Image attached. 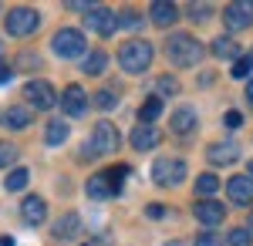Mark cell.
<instances>
[{
    "mask_svg": "<svg viewBox=\"0 0 253 246\" xmlns=\"http://www.w3.org/2000/svg\"><path fill=\"white\" fill-rule=\"evenodd\" d=\"M166 57L175 68H193L203 61V44L193 34H169L166 38Z\"/></svg>",
    "mask_w": 253,
    "mask_h": 246,
    "instance_id": "obj_1",
    "label": "cell"
},
{
    "mask_svg": "<svg viewBox=\"0 0 253 246\" xmlns=\"http://www.w3.org/2000/svg\"><path fill=\"white\" fill-rule=\"evenodd\" d=\"M152 44L149 41H125L122 47H118V64H122V71H128V75H142V71H149V64H152Z\"/></svg>",
    "mask_w": 253,
    "mask_h": 246,
    "instance_id": "obj_2",
    "label": "cell"
},
{
    "mask_svg": "<svg viewBox=\"0 0 253 246\" xmlns=\"http://www.w3.org/2000/svg\"><path fill=\"white\" fill-rule=\"evenodd\" d=\"M118 152V128L112 122H98L91 128L88 149H81V159H98V155H115Z\"/></svg>",
    "mask_w": 253,
    "mask_h": 246,
    "instance_id": "obj_3",
    "label": "cell"
},
{
    "mask_svg": "<svg viewBox=\"0 0 253 246\" xmlns=\"http://www.w3.org/2000/svg\"><path fill=\"white\" fill-rule=\"evenodd\" d=\"M51 51H54L58 57H64V61H71V57H84L88 41H84V34L75 31V27H61L58 34L51 38Z\"/></svg>",
    "mask_w": 253,
    "mask_h": 246,
    "instance_id": "obj_4",
    "label": "cell"
},
{
    "mask_svg": "<svg viewBox=\"0 0 253 246\" xmlns=\"http://www.w3.org/2000/svg\"><path fill=\"white\" fill-rule=\"evenodd\" d=\"M3 27H7L10 38H27V34H34L41 27V14L31 10V7H14L7 14V20H3Z\"/></svg>",
    "mask_w": 253,
    "mask_h": 246,
    "instance_id": "obj_5",
    "label": "cell"
},
{
    "mask_svg": "<svg viewBox=\"0 0 253 246\" xmlns=\"http://www.w3.org/2000/svg\"><path fill=\"white\" fill-rule=\"evenodd\" d=\"M24 98H27V105L34 108V112H47V108H54V105H61L58 91L47 84V81H27L24 84Z\"/></svg>",
    "mask_w": 253,
    "mask_h": 246,
    "instance_id": "obj_6",
    "label": "cell"
},
{
    "mask_svg": "<svg viewBox=\"0 0 253 246\" xmlns=\"http://www.w3.org/2000/svg\"><path fill=\"white\" fill-rule=\"evenodd\" d=\"M152 182L156 186H179V182H186V162L172 159V155L159 159L156 165H152Z\"/></svg>",
    "mask_w": 253,
    "mask_h": 246,
    "instance_id": "obj_7",
    "label": "cell"
},
{
    "mask_svg": "<svg viewBox=\"0 0 253 246\" xmlns=\"http://www.w3.org/2000/svg\"><path fill=\"white\" fill-rule=\"evenodd\" d=\"M84 27L95 31L98 38H112L115 27H118V17L108 10V7H91V10L84 14Z\"/></svg>",
    "mask_w": 253,
    "mask_h": 246,
    "instance_id": "obj_8",
    "label": "cell"
},
{
    "mask_svg": "<svg viewBox=\"0 0 253 246\" xmlns=\"http://www.w3.org/2000/svg\"><path fill=\"white\" fill-rule=\"evenodd\" d=\"M223 24H226L230 31H243V27H250V24H253V0H233V3H226V10H223Z\"/></svg>",
    "mask_w": 253,
    "mask_h": 246,
    "instance_id": "obj_9",
    "label": "cell"
},
{
    "mask_svg": "<svg viewBox=\"0 0 253 246\" xmlns=\"http://www.w3.org/2000/svg\"><path fill=\"white\" fill-rule=\"evenodd\" d=\"M61 112L71 115V118H81V115L88 112V95H84L81 84H68L61 91Z\"/></svg>",
    "mask_w": 253,
    "mask_h": 246,
    "instance_id": "obj_10",
    "label": "cell"
},
{
    "mask_svg": "<svg viewBox=\"0 0 253 246\" xmlns=\"http://www.w3.org/2000/svg\"><path fill=\"white\" fill-rule=\"evenodd\" d=\"M226 196L233 199L236 206H250L253 203V179L250 175H233L226 182Z\"/></svg>",
    "mask_w": 253,
    "mask_h": 246,
    "instance_id": "obj_11",
    "label": "cell"
},
{
    "mask_svg": "<svg viewBox=\"0 0 253 246\" xmlns=\"http://www.w3.org/2000/svg\"><path fill=\"white\" fill-rule=\"evenodd\" d=\"M193 216L203 223V226H219L223 219H226V209L213 203V199H203V203H196L193 206Z\"/></svg>",
    "mask_w": 253,
    "mask_h": 246,
    "instance_id": "obj_12",
    "label": "cell"
},
{
    "mask_svg": "<svg viewBox=\"0 0 253 246\" xmlns=\"http://www.w3.org/2000/svg\"><path fill=\"white\" fill-rule=\"evenodd\" d=\"M20 216H24V223L41 226V223L47 219V203H44L41 196H27V199L20 203Z\"/></svg>",
    "mask_w": 253,
    "mask_h": 246,
    "instance_id": "obj_13",
    "label": "cell"
},
{
    "mask_svg": "<svg viewBox=\"0 0 253 246\" xmlns=\"http://www.w3.org/2000/svg\"><path fill=\"white\" fill-rule=\"evenodd\" d=\"M132 149L135 152H149V149H156L159 142H162V132L159 128H152V125H138V128H132Z\"/></svg>",
    "mask_w": 253,
    "mask_h": 246,
    "instance_id": "obj_14",
    "label": "cell"
},
{
    "mask_svg": "<svg viewBox=\"0 0 253 246\" xmlns=\"http://www.w3.org/2000/svg\"><path fill=\"white\" fill-rule=\"evenodd\" d=\"M206 159H210L213 165H230V162L240 159V145H236V142H216V145L206 149Z\"/></svg>",
    "mask_w": 253,
    "mask_h": 246,
    "instance_id": "obj_15",
    "label": "cell"
},
{
    "mask_svg": "<svg viewBox=\"0 0 253 246\" xmlns=\"http://www.w3.org/2000/svg\"><path fill=\"white\" fill-rule=\"evenodd\" d=\"M149 14H152V24H159V27H172L175 20H179V7L169 3V0H156V3L149 7Z\"/></svg>",
    "mask_w": 253,
    "mask_h": 246,
    "instance_id": "obj_16",
    "label": "cell"
},
{
    "mask_svg": "<svg viewBox=\"0 0 253 246\" xmlns=\"http://www.w3.org/2000/svg\"><path fill=\"white\" fill-rule=\"evenodd\" d=\"M31 122H34V108L31 105H14V108L3 112V125L7 128H31Z\"/></svg>",
    "mask_w": 253,
    "mask_h": 246,
    "instance_id": "obj_17",
    "label": "cell"
},
{
    "mask_svg": "<svg viewBox=\"0 0 253 246\" xmlns=\"http://www.w3.org/2000/svg\"><path fill=\"white\" fill-rule=\"evenodd\" d=\"M78 229H81V216L78 212H64L58 223H54V240H75L78 236Z\"/></svg>",
    "mask_w": 253,
    "mask_h": 246,
    "instance_id": "obj_18",
    "label": "cell"
},
{
    "mask_svg": "<svg viewBox=\"0 0 253 246\" xmlns=\"http://www.w3.org/2000/svg\"><path fill=\"white\" fill-rule=\"evenodd\" d=\"M169 128H172L175 135H189L196 128V112L193 108H175L172 118H169Z\"/></svg>",
    "mask_w": 253,
    "mask_h": 246,
    "instance_id": "obj_19",
    "label": "cell"
},
{
    "mask_svg": "<svg viewBox=\"0 0 253 246\" xmlns=\"http://www.w3.org/2000/svg\"><path fill=\"white\" fill-rule=\"evenodd\" d=\"M84 192H88V199H108L115 189H112L108 175H91V179L84 182Z\"/></svg>",
    "mask_w": 253,
    "mask_h": 246,
    "instance_id": "obj_20",
    "label": "cell"
},
{
    "mask_svg": "<svg viewBox=\"0 0 253 246\" xmlns=\"http://www.w3.org/2000/svg\"><path fill=\"white\" fill-rule=\"evenodd\" d=\"M213 54L219 61H230V57H240V44L233 38H216L213 41Z\"/></svg>",
    "mask_w": 253,
    "mask_h": 246,
    "instance_id": "obj_21",
    "label": "cell"
},
{
    "mask_svg": "<svg viewBox=\"0 0 253 246\" xmlns=\"http://www.w3.org/2000/svg\"><path fill=\"white\" fill-rule=\"evenodd\" d=\"M105 64H108V54H105L101 47H95L91 54L84 57V71H81V75H101V71H105Z\"/></svg>",
    "mask_w": 253,
    "mask_h": 246,
    "instance_id": "obj_22",
    "label": "cell"
},
{
    "mask_svg": "<svg viewBox=\"0 0 253 246\" xmlns=\"http://www.w3.org/2000/svg\"><path fill=\"white\" fill-rule=\"evenodd\" d=\"M159 115H162V101H159V98H149V101L138 108V122H142V125H152Z\"/></svg>",
    "mask_w": 253,
    "mask_h": 246,
    "instance_id": "obj_23",
    "label": "cell"
},
{
    "mask_svg": "<svg viewBox=\"0 0 253 246\" xmlns=\"http://www.w3.org/2000/svg\"><path fill=\"white\" fill-rule=\"evenodd\" d=\"M250 75H253V54H240L233 61V78L236 81H250Z\"/></svg>",
    "mask_w": 253,
    "mask_h": 246,
    "instance_id": "obj_24",
    "label": "cell"
},
{
    "mask_svg": "<svg viewBox=\"0 0 253 246\" xmlns=\"http://www.w3.org/2000/svg\"><path fill=\"white\" fill-rule=\"evenodd\" d=\"M64 138H68V122H51L47 132H44V142L47 145H61Z\"/></svg>",
    "mask_w": 253,
    "mask_h": 246,
    "instance_id": "obj_25",
    "label": "cell"
},
{
    "mask_svg": "<svg viewBox=\"0 0 253 246\" xmlns=\"http://www.w3.org/2000/svg\"><path fill=\"white\" fill-rule=\"evenodd\" d=\"M196 192H199V196H213V192H219V179H216L213 172H203V175L196 179Z\"/></svg>",
    "mask_w": 253,
    "mask_h": 246,
    "instance_id": "obj_26",
    "label": "cell"
},
{
    "mask_svg": "<svg viewBox=\"0 0 253 246\" xmlns=\"http://www.w3.org/2000/svg\"><path fill=\"white\" fill-rule=\"evenodd\" d=\"M27 175H31L27 169H14L10 175H7V182H3V186H7L10 192H20L24 186H27Z\"/></svg>",
    "mask_w": 253,
    "mask_h": 246,
    "instance_id": "obj_27",
    "label": "cell"
},
{
    "mask_svg": "<svg viewBox=\"0 0 253 246\" xmlns=\"http://www.w3.org/2000/svg\"><path fill=\"white\" fill-rule=\"evenodd\" d=\"M230 246H253V233L247 226H236L230 233Z\"/></svg>",
    "mask_w": 253,
    "mask_h": 246,
    "instance_id": "obj_28",
    "label": "cell"
},
{
    "mask_svg": "<svg viewBox=\"0 0 253 246\" xmlns=\"http://www.w3.org/2000/svg\"><path fill=\"white\" fill-rule=\"evenodd\" d=\"M14 162H17V145L14 142H0V169L14 165Z\"/></svg>",
    "mask_w": 253,
    "mask_h": 246,
    "instance_id": "obj_29",
    "label": "cell"
},
{
    "mask_svg": "<svg viewBox=\"0 0 253 246\" xmlns=\"http://www.w3.org/2000/svg\"><path fill=\"white\" fill-rule=\"evenodd\" d=\"M196 246H223V236H216L213 229H203L196 236Z\"/></svg>",
    "mask_w": 253,
    "mask_h": 246,
    "instance_id": "obj_30",
    "label": "cell"
},
{
    "mask_svg": "<svg viewBox=\"0 0 253 246\" xmlns=\"http://www.w3.org/2000/svg\"><path fill=\"white\" fill-rule=\"evenodd\" d=\"M189 17H196V20L213 17V7H210V3H189Z\"/></svg>",
    "mask_w": 253,
    "mask_h": 246,
    "instance_id": "obj_31",
    "label": "cell"
},
{
    "mask_svg": "<svg viewBox=\"0 0 253 246\" xmlns=\"http://www.w3.org/2000/svg\"><path fill=\"white\" fill-rule=\"evenodd\" d=\"M105 175H108V182H112V189H118V186H122V179L128 175V165H115L112 172H105Z\"/></svg>",
    "mask_w": 253,
    "mask_h": 246,
    "instance_id": "obj_32",
    "label": "cell"
},
{
    "mask_svg": "<svg viewBox=\"0 0 253 246\" xmlns=\"http://www.w3.org/2000/svg\"><path fill=\"white\" fill-rule=\"evenodd\" d=\"M156 88L162 91V95H175V91H179V84H175L172 78H159V81H156Z\"/></svg>",
    "mask_w": 253,
    "mask_h": 246,
    "instance_id": "obj_33",
    "label": "cell"
},
{
    "mask_svg": "<svg viewBox=\"0 0 253 246\" xmlns=\"http://www.w3.org/2000/svg\"><path fill=\"white\" fill-rule=\"evenodd\" d=\"M98 108H101V112L115 108V95H112V91H101V95H98Z\"/></svg>",
    "mask_w": 253,
    "mask_h": 246,
    "instance_id": "obj_34",
    "label": "cell"
},
{
    "mask_svg": "<svg viewBox=\"0 0 253 246\" xmlns=\"http://www.w3.org/2000/svg\"><path fill=\"white\" fill-rule=\"evenodd\" d=\"M145 212H149V219H162V216H166V206H159V203H152V206L145 209Z\"/></svg>",
    "mask_w": 253,
    "mask_h": 246,
    "instance_id": "obj_35",
    "label": "cell"
},
{
    "mask_svg": "<svg viewBox=\"0 0 253 246\" xmlns=\"http://www.w3.org/2000/svg\"><path fill=\"white\" fill-rule=\"evenodd\" d=\"M240 122H243V115H240V112H226V125H230V128H236Z\"/></svg>",
    "mask_w": 253,
    "mask_h": 246,
    "instance_id": "obj_36",
    "label": "cell"
},
{
    "mask_svg": "<svg viewBox=\"0 0 253 246\" xmlns=\"http://www.w3.org/2000/svg\"><path fill=\"white\" fill-rule=\"evenodd\" d=\"M7 81H10V64L0 61V84H7Z\"/></svg>",
    "mask_w": 253,
    "mask_h": 246,
    "instance_id": "obj_37",
    "label": "cell"
},
{
    "mask_svg": "<svg viewBox=\"0 0 253 246\" xmlns=\"http://www.w3.org/2000/svg\"><path fill=\"white\" fill-rule=\"evenodd\" d=\"M122 24H125V27H138V20H135L132 10H128V14H122Z\"/></svg>",
    "mask_w": 253,
    "mask_h": 246,
    "instance_id": "obj_38",
    "label": "cell"
},
{
    "mask_svg": "<svg viewBox=\"0 0 253 246\" xmlns=\"http://www.w3.org/2000/svg\"><path fill=\"white\" fill-rule=\"evenodd\" d=\"M247 101H250V108H253V78L247 81Z\"/></svg>",
    "mask_w": 253,
    "mask_h": 246,
    "instance_id": "obj_39",
    "label": "cell"
},
{
    "mask_svg": "<svg viewBox=\"0 0 253 246\" xmlns=\"http://www.w3.org/2000/svg\"><path fill=\"white\" fill-rule=\"evenodd\" d=\"M166 246H189V243H182V240H169Z\"/></svg>",
    "mask_w": 253,
    "mask_h": 246,
    "instance_id": "obj_40",
    "label": "cell"
},
{
    "mask_svg": "<svg viewBox=\"0 0 253 246\" xmlns=\"http://www.w3.org/2000/svg\"><path fill=\"white\" fill-rule=\"evenodd\" d=\"M247 175H250V179H253V162H247Z\"/></svg>",
    "mask_w": 253,
    "mask_h": 246,
    "instance_id": "obj_41",
    "label": "cell"
},
{
    "mask_svg": "<svg viewBox=\"0 0 253 246\" xmlns=\"http://www.w3.org/2000/svg\"><path fill=\"white\" fill-rule=\"evenodd\" d=\"M247 229H250V233H253V212H250V219H247Z\"/></svg>",
    "mask_w": 253,
    "mask_h": 246,
    "instance_id": "obj_42",
    "label": "cell"
}]
</instances>
